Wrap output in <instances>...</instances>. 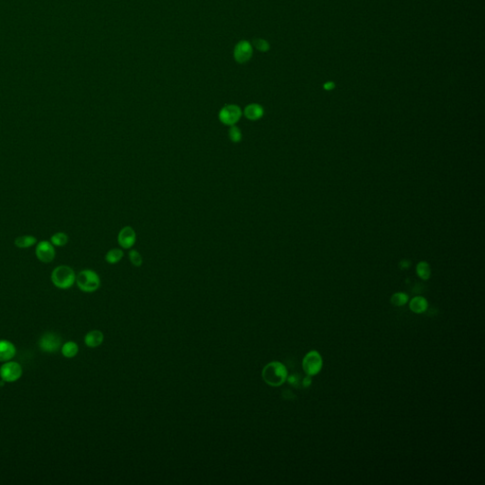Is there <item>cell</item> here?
I'll return each instance as SVG.
<instances>
[{"instance_id": "cell-21", "label": "cell", "mask_w": 485, "mask_h": 485, "mask_svg": "<svg viewBox=\"0 0 485 485\" xmlns=\"http://www.w3.org/2000/svg\"><path fill=\"white\" fill-rule=\"evenodd\" d=\"M408 302H409V296L402 292L393 294L390 299L391 304L395 306H404Z\"/></svg>"}, {"instance_id": "cell-19", "label": "cell", "mask_w": 485, "mask_h": 485, "mask_svg": "<svg viewBox=\"0 0 485 485\" xmlns=\"http://www.w3.org/2000/svg\"><path fill=\"white\" fill-rule=\"evenodd\" d=\"M416 272H417L418 276L420 277L421 279H423V280H429L430 277H431V267H430V265L427 262H420L417 265Z\"/></svg>"}, {"instance_id": "cell-8", "label": "cell", "mask_w": 485, "mask_h": 485, "mask_svg": "<svg viewBox=\"0 0 485 485\" xmlns=\"http://www.w3.org/2000/svg\"><path fill=\"white\" fill-rule=\"evenodd\" d=\"M62 346V338L55 333H46L39 340L40 349L46 353H56Z\"/></svg>"}, {"instance_id": "cell-25", "label": "cell", "mask_w": 485, "mask_h": 485, "mask_svg": "<svg viewBox=\"0 0 485 485\" xmlns=\"http://www.w3.org/2000/svg\"><path fill=\"white\" fill-rule=\"evenodd\" d=\"M401 265H402V269H407V268H409V267H410V264L409 263V262H407V261H403V262L401 263Z\"/></svg>"}, {"instance_id": "cell-4", "label": "cell", "mask_w": 485, "mask_h": 485, "mask_svg": "<svg viewBox=\"0 0 485 485\" xmlns=\"http://www.w3.org/2000/svg\"><path fill=\"white\" fill-rule=\"evenodd\" d=\"M243 116V111L236 105H226L221 108L218 114L219 120L227 126L236 125L238 121Z\"/></svg>"}, {"instance_id": "cell-24", "label": "cell", "mask_w": 485, "mask_h": 485, "mask_svg": "<svg viewBox=\"0 0 485 485\" xmlns=\"http://www.w3.org/2000/svg\"><path fill=\"white\" fill-rule=\"evenodd\" d=\"M334 87V85L333 84V83H326V84L324 85V88H325V89H327V90H331V89H333Z\"/></svg>"}, {"instance_id": "cell-7", "label": "cell", "mask_w": 485, "mask_h": 485, "mask_svg": "<svg viewBox=\"0 0 485 485\" xmlns=\"http://www.w3.org/2000/svg\"><path fill=\"white\" fill-rule=\"evenodd\" d=\"M56 255L54 246L49 241H40L35 247L36 258L44 264H50L54 261Z\"/></svg>"}, {"instance_id": "cell-14", "label": "cell", "mask_w": 485, "mask_h": 485, "mask_svg": "<svg viewBox=\"0 0 485 485\" xmlns=\"http://www.w3.org/2000/svg\"><path fill=\"white\" fill-rule=\"evenodd\" d=\"M428 301L423 297H415L410 302V310L416 314H422L428 309Z\"/></svg>"}, {"instance_id": "cell-13", "label": "cell", "mask_w": 485, "mask_h": 485, "mask_svg": "<svg viewBox=\"0 0 485 485\" xmlns=\"http://www.w3.org/2000/svg\"><path fill=\"white\" fill-rule=\"evenodd\" d=\"M105 335L100 330H93L88 332L85 336V343L89 348H97L103 344Z\"/></svg>"}, {"instance_id": "cell-23", "label": "cell", "mask_w": 485, "mask_h": 485, "mask_svg": "<svg viewBox=\"0 0 485 485\" xmlns=\"http://www.w3.org/2000/svg\"><path fill=\"white\" fill-rule=\"evenodd\" d=\"M253 45L254 47L260 51V52H263V53H266L269 50V44L268 43L266 40L264 39H261V38H257L253 41Z\"/></svg>"}, {"instance_id": "cell-18", "label": "cell", "mask_w": 485, "mask_h": 485, "mask_svg": "<svg viewBox=\"0 0 485 485\" xmlns=\"http://www.w3.org/2000/svg\"><path fill=\"white\" fill-rule=\"evenodd\" d=\"M69 238L67 234L62 231H58L54 233V235L51 237V243L54 245V247H65V245L68 243Z\"/></svg>"}, {"instance_id": "cell-10", "label": "cell", "mask_w": 485, "mask_h": 485, "mask_svg": "<svg viewBox=\"0 0 485 485\" xmlns=\"http://www.w3.org/2000/svg\"><path fill=\"white\" fill-rule=\"evenodd\" d=\"M136 239H137V235L133 227L129 226H124L119 230L118 234V242L121 248L125 249L132 248L136 243Z\"/></svg>"}, {"instance_id": "cell-17", "label": "cell", "mask_w": 485, "mask_h": 485, "mask_svg": "<svg viewBox=\"0 0 485 485\" xmlns=\"http://www.w3.org/2000/svg\"><path fill=\"white\" fill-rule=\"evenodd\" d=\"M79 353V346L74 341H67L62 346V354L66 358H73Z\"/></svg>"}, {"instance_id": "cell-26", "label": "cell", "mask_w": 485, "mask_h": 485, "mask_svg": "<svg viewBox=\"0 0 485 485\" xmlns=\"http://www.w3.org/2000/svg\"><path fill=\"white\" fill-rule=\"evenodd\" d=\"M310 383H311V380H310V379H309L308 377L305 378V379H304V381H303V384H304V386H305V387H308V385H309Z\"/></svg>"}, {"instance_id": "cell-20", "label": "cell", "mask_w": 485, "mask_h": 485, "mask_svg": "<svg viewBox=\"0 0 485 485\" xmlns=\"http://www.w3.org/2000/svg\"><path fill=\"white\" fill-rule=\"evenodd\" d=\"M228 139L233 142V143H239L242 141V139H243V134H242V131L241 129L237 127L236 125H232V126H229V129H228Z\"/></svg>"}, {"instance_id": "cell-2", "label": "cell", "mask_w": 485, "mask_h": 485, "mask_svg": "<svg viewBox=\"0 0 485 485\" xmlns=\"http://www.w3.org/2000/svg\"><path fill=\"white\" fill-rule=\"evenodd\" d=\"M51 279L57 288L68 289L75 283L76 274L70 267L63 265L54 269Z\"/></svg>"}, {"instance_id": "cell-11", "label": "cell", "mask_w": 485, "mask_h": 485, "mask_svg": "<svg viewBox=\"0 0 485 485\" xmlns=\"http://www.w3.org/2000/svg\"><path fill=\"white\" fill-rule=\"evenodd\" d=\"M16 354L15 346L11 341L6 339H0V361L7 362L10 361L11 358Z\"/></svg>"}, {"instance_id": "cell-9", "label": "cell", "mask_w": 485, "mask_h": 485, "mask_svg": "<svg viewBox=\"0 0 485 485\" xmlns=\"http://www.w3.org/2000/svg\"><path fill=\"white\" fill-rule=\"evenodd\" d=\"M252 46L248 41L243 40L236 45L234 49V58L236 62L243 64L249 61V59L252 56Z\"/></svg>"}, {"instance_id": "cell-6", "label": "cell", "mask_w": 485, "mask_h": 485, "mask_svg": "<svg viewBox=\"0 0 485 485\" xmlns=\"http://www.w3.org/2000/svg\"><path fill=\"white\" fill-rule=\"evenodd\" d=\"M23 374L22 367L13 361H7L0 367V377L6 383H12L21 377Z\"/></svg>"}, {"instance_id": "cell-5", "label": "cell", "mask_w": 485, "mask_h": 485, "mask_svg": "<svg viewBox=\"0 0 485 485\" xmlns=\"http://www.w3.org/2000/svg\"><path fill=\"white\" fill-rule=\"evenodd\" d=\"M322 368L323 358L319 352L311 351L304 356L302 360V369L307 376L313 377L318 375L321 372Z\"/></svg>"}, {"instance_id": "cell-12", "label": "cell", "mask_w": 485, "mask_h": 485, "mask_svg": "<svg viewBox=\"0 0 485 485\" xmlns=\"http://www.w3.org/2000/svg\"><path fill=\"white\" fill-rule=\"evenodd\" d=\"M264 114H265L264 108L258 104H250L248 107H246L245 110L243 111V115L247 119L252 121L262 119Z\"/></svg>"}, {"instance_id": "cell-16", "label": "cell", "mask_w": 485, "mask_h": 485, "mask_svg": "<svg viewBox=\"0 0 485 485\" xmlns=\"http://www.w3.org/2000/svg\"><path fill=\"white\" fill-rule=\"evenodd\" d=\"M122 258H123V251L120 248L110 249L106 254V261L110 265L118 264Z\"/></svg>"}, {"instance_id": "cell-1", "label": "cell", "mask_w": 485, "mask_h": 485, "mask_svg": "<svg viewBox=\"0 0 485 485\" xmlns=\"http://www.w3.org/2000/svg\"><path fill=\"white\" fill-rule=\"evenodd\" d=\"M286 367L279 361H272L262 371L263 380L270 387H280L287 379Z\"/></svg>"}, {"instance_id": "cell-22", "label": "cell", "mask_w": 485, "mask_h": 485, "mask_svg": "<svg viewBox=\"0 0 485 485\" xmlns=\"http://www.w3.org/2000/svg\"><path fill=\"white\" fill-rule=\"evenodd\" d=\"M129 260L131 264L136 268H140L143 263V260H142L140 252L138 250H135V249L130 250Z\"/></svg>"}, {"instance_id": "cell-3", "label": "cell", "mask_w": 485, "mask_h": 485, "mask_svg": "<svg viewBox=\"0 0 485 485\" xmlns=\"http://www.w3.org/2000/svg\"><path fill=\"white\" fill-rule=\"evenodd\" d=\"M76 283L81 291L93 293L101 286V279L97 272L92 269L80 271L76 276Z\"/></svg>"}, {"instance_id": "cell-15", "label": "cell", "mask_w": 485, "mask_h": 485, "mask_svg": "<svg viewBox=\"0 0 485 485\" xmlns=\"http://www.w3.org/2000/svg\"><path fill=\"white\" fill-rule=\"evenodd\" d=\"M37 239L33 235H22L19 237L15 238L14 240V245L18 248H30L36 245Z\"/></svg>"}]
</instances>
